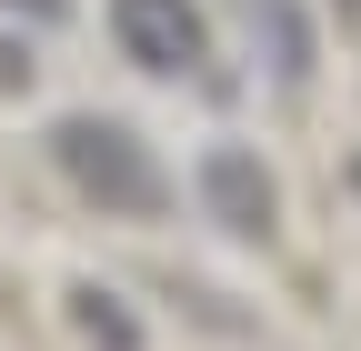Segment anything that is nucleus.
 Here are the masks:
<instances>
[{"mask_svg": "<svg viewBox=\"0 0 361 351\" xmlns=\"http://www.w3.org/2000/svg\"><path fill=\"white\" fill-rule=\"evenodd\" d=\"M331 11H341V20H351V30H361V0H331Z\"/></svg>", "mask_w": 361, "mask_h": 351, "instance_id": "obj_8", "label": "nucleus"}, {"mask_svg": "<svg viewBox=\"0 0 361 351\" xmlns=\"http://www.w3.org/2000/svg\"><path fill=\"white\" fill-rule=\"evenodd\" d=\"M111 40L151 80H201L211 70V20L201 0H111Z\"/></svg>", "mask_w": 361, "mask_h": 351, "instance_id": "obj_2", "label": "nucleus"}, {"mask_svg": "<svg viewBox=\"0 0 361 351\" xmlns=\"http://www.w3.org/2000/svg\"><path fill=\"white\" fill-rule=\"evenodd\" d=\"M241 20H251V51L271 61V80L301 91L311 80V20H301V0H241Z\"/></svg>", "mask_w": 361, "mask_h": 351, "instance_id": "obj_4", "label": "nucleus"}, {"mask_svg": "<svg viewBox=\"0 0 361 351\" xmlns=\"http://www.w3.org/2000/svg\"><path fill=\"white\" fill-rule=\"evenodd\" d=\"M51 161H61V181L101 211V221H161L171 211V171L151 161L141 130L111 121V111H61L51 121Z\"/></svg>", "mask_w": 361, "mask_h": 351, "instance_id": "obj_1", "label": "nucleus"}, {"mask_svg": "<svg viewBox=\"0 0 361 351\" xmlns=\"http://www.w3.org/2000/svg\"><path fill=\"white\" fill-rule=\"evenodd\" d=\"M191 191H201V211L231 241H271V231H281V181H271L261 151H241V141H211L191 161Z\"/></svg>", "mask_w": 361, "mask_h": 351, "instance_id": "obj_3", "label": "nucleus"}, {"mask_svg": "<svg viewBox=\"0 0 361 351\" xmlns=\"http://www.w3.org/2000/svg\"><path fill=\"white\" fill-rule=\"evenodd\" d=\"M0 11H30V20H40V30H51V20H61V11H71V0H0Z\"/></svg>", "mask_w": 361, "mask_h": 351, "instance_id": "obj_7", "label": "nucleus"}, {"mask_svg": "<svg viewBox=\"0 0 361 351\" xmlns=\"http://www.w3.org/2000/svg\"><path fill=\"white\" fill-rule=\"evenodd\" d=\"M71 331L90 351H141V321H130L121 291H101V281H71Z\"/></svg>", "mask_w": 361, "mask_h": 351, "instance_id": "obj_5", "label": "nucleus"}, {"mask_svg": "<svg viewBox=\"0 0 361 351\" xmlns=\"http://www.w3.org/2000/svg\"><path fill=\"white\" fill-rule=\"evenodd\" d=\"M0 91H30V51H11V40H0Z\"/></svg>", "mask_w": 361, "mask_h": 351, "instance_id": "obj_6", "label": "nucleus"}]
</instances>
